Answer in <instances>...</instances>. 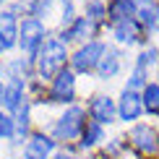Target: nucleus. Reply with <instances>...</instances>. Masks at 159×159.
<instances>
[{"label": "nucleus", "mask_w": 159, "mask_h": 159, "mask_svg": "<svg viewBox=\"0 0 159 159\" xmlns=\"http://www.w3.org/2000/svg\"><path fill=\"white\" fill-rule=\"evenodd\" d=\"M143 110H149L151 115L159 112V84H146V89H143Z\"/></svg>", "instance_id": "obj_17"}, {"label": "nucleus", "mask_w": 159, "mask_h": 159, "mask_svg": "<svg viewBox=\"0 0 159 159\" xmlns=\"http://www.w3.org/2000/svg\"><path fill=\"white\" fill-rule=\"evenodd\" d=\"M130 141H133V146L138 151H143V154H151V151H157V146H159V136L154 133V128H149V125L133 128L130 130Z\"/></svg>", "instance_id": "obj_9"}, {"label": "nucleus", "mask_w": 159, "mask_h": 159, "mask_svg": "<svg viewBox=\"0 0 159 159\" xmlns=\"http://www.w3.org/2000/svg\"><path fill=\"white\" fill-rule=\"evenodd\" d=\"M18 44L26 55H37L44 44V26L37 18H26L21 24V34H18Z\"/></svg>", "instance_id": "obj_3"}, {"label": "nucleus", "mask_w": 159, "mask_h": 159, "mask_svg": "<svg viewBox=\"0 0 159 159\" xmlns=\"http://www.w3.org/2000/svg\"><path fill=\"white\" fill-rule=\"evenodd\" d=\"M52 149H55V141L47 138L44 133H37V136H31L29 143H26L24 157H26V159H47V157L52 154Z\"/></svg>", "instance_id": "obj_11"}, {"label": "nucleus", "mask_w": 159, "mask_h": 159, "mask_svg": "<svg viewBox=\"0 0 159 159\" xmlns=\"http://www.w3.org/2000/svg\"><path fill=\"white\" fill-rule=\"evenodd\" d=\"M97 141H102V125L91 120V123L84 128V133H81V146H84V149H86V146H94Z\"/></svg>", "instance_id": "obj_18"}, {"label": "nucleus", "mask_w": 159, "mask_h": 159, "mask_svg": "<svg viewBox=\"0 0 159 159\" xmlns=\"http://www.w3.org/2000/svg\"><path fill=\"white\" fill-rule=\"evenodd\" d=\"M115 102H112L110 97H94L89 102V115H91V120L99 123V125H104V123H112L115 120Z\"/></svg>", "instance_id": "obj_8"}, {"label": "nucleus", "mask_w": 159, "mask_h": 159, "mask_svg": "<svg viewBox=\"0 0 159 159\" xmlns=\"http://www.w3.org/2000/svg\"><path fill=\"white\" fill-rule=\"evenodd\" d=\"M104 5L102 3H89L86 5V21H89L91 26H97V24H102V18H104Z\"/></svg>", "instance_id": "obj_20"}, {"label": "nucleus", "mask_w": 159, "mask_h": 159, "mask_svg": "<svg viewBox=\"0 0 159 159\" xmlns=\"http://www.w3.org/2000/svg\"><path fill=\"white\" fill-rule=\"evenodd\" d=\"M141 112H143V97L136 89H125L120 97V104H117V115L123 120H136Z\"/></svg>", "instance_id": "obj_7"}, {"label": "nucleus", "mask_w": 159, "mask_h": 159, "mask_svg": "<svg viewBox=\"0 0 159 159\" xmlns=\"http://www.w3.org/2000/svg\"><path fill=\"white\" fill-rule=\"evenodd\" d=\"M112 31H115V39L123 44H133L141 42V24L136 18H123V21L112 24Z\"/></svg>", "instance_id": "obj_10"}, {"label": "nucleus", "mask_w": 159, "mask_h": 159, "mask_svg": "<svg viewBox=\"0 0 159 159\" xmlns=\"http://www.w3.org/2000/svg\"><path fill=\"white\" fill-rule=\"evenodd\" d=\"M13 136H16V120L0 112V138H13Z\"/></svg>", "instance_id": "obj_21"}, {"label": "nucleus", "mask_w": 159, "mask_h": 159, "mask_svg": "<svg viewBox=\"0 0 159 159\" xmlns=\"http://www.w3.org/2000/svg\"><path fill=\"white\" fill-rule=\"evenodd\" d=\"M0 52H3V47H0Z\"/></svg>", "instance_id": "obj_26"}, {"label": "nucleus", "mask_w": 159, "mask_h": 159, "mask_svg": "<svg viewBox=\"0 0 159 159\" xmlns=\"http://www.w3.org/2000/svg\"><path fill=\"white\" fill-rule=\"evenodd\" d=\"M157 63V50L151 47V50H143L141 52V57H138V63H136V68H141V70H146L151 68V65Z\"/></svg>", "instance_id": "obj_22"}, {"label": "nucleus", "mask_w": 159, "mask_h": 159, "mask_svg": "<svg viewBox=\"0 0 159 159\" xmlns=\"http://www.w3.org/2000/svg\"><path fill=\"white\" fill-rule=\"evenodd\" d=\"M21 99H24V81H11L8 86H5V107H8L11 112H16L18 107H21Z\"/></svg>", "instance_id": "obj_15"}, {"label": "nucleus", "mask_w": 159, "mask_h": 159, "mask_svg": "<svg viewBox=\"0 0 159 159\" xmlns=\"http://www.w3.org/2000/svg\"><path fill=\"white\" fill-rule=\"evenodd\" d=\"M89 31H91V24L86 21V16H81V18H76V21L63 31V42H68V39H84Z\"/></svg>", "instance_id": "obj_16"}, {"label": "nucleus", "mask_w": 159, "mask_h": 159, "mask_svg": "<svg viewBox=\"0 0 159 159\" xmlns=\"http://www.w3.org/2000/svg\"><path fill=\"white\" fill-rule=\"evenodd\" d=\"M104 44H99V42H89V44H84L81 50L73 55V68L78 70V73H89V70H94L99 60H102V55H104Z\"/></svg>", "instance_id": "obj_4"}, {"label": "nucleus", "mask_w": 159, "mask_h": 159, "mask_svg": "<svg viewBox=\"0 0 159 159\" xmlns=\"http://www.w3.org/2000/svg\"><path fill=\"white\" fill-rule=\"evenodd\" d=\"M84 117H86V115H84L81 107L65 110V115L55 123V136L60 138V141H73V138L81 136L84 128H86V120H84Z\"/></svg>", "instance_id": "obj_2"}, {"label": "nucleus", "mask_w": 159, "mask_h": 159, "mask_svg": "<svg viewBox=\"0 0 159 159\" xmlns=\"http://www.w3.org/2000/svg\"><path fill=\"white\" fill-rule=\"evenodd\" d=\"M0 5H3V0H0Z\"/></svg>", "instance_id": "obj_25"}, {"label": "nucleus", "mask_w": 159, "mask_h": 159, "mask_svg": "<svg viewBox=\"0 0 159 159\" xmlns=\"http://www.w3.org/2000/svg\"><path fill=\"white\" fill-rule=\"evenodd\" d=\"M18 34H21V26L16 21V13L13 11H3L0 13V47L11 50L18 44Z\"/></svg>", "instance_id": "obj_6"}, {"label": "nucleus", "mask_w": 159, "mask_h": 159, "mask_svg": "<svg viewBox=\"0 0 159 159\" xmlns=\"http://www.w3.org/2000/svg\"><path fill=\"white\" fill-rule=\"evenodd\" d=\"M26 128H29V104H21V107L16 110V136H26Z\"/></svg>", "instance_id": "obj_19"}, {"label": "nucleus", "mask_w": 159, "mask_h": 159, "mask_svg": "<svg viewBox=\"0 0 159 159\" xmlns=\"http://www.w3.org/2000/svg\"><path fill=\"white\" fill-rule=\"evenodd\" d=\"M117 70H120V55H117L115 50H104L102 60H99V65H97L99 78H112Z\"/></svg>", "instance_id": "obj_14"}, {"label": "nucleus", "mask_w": 159, "mask_h": 159, "mask_svg": "<svg viewBox=\"0 0 159 159\" xmlns=\"http://www.w3.org/2000/svg\"><path fill=\"white\" fill-rule=\"evenodd\" d=\"M73 97H76V76L70 73V70H63L60 76L52 81V89H50V99L52 102H73Z\"/></svg>", "instance_id": "obj_5"}, {"label": "nucleus", "mask_w": 159, "mask_h": 159, "mask_svg": "<svg viewBox=\"0 0 159 159\" xmlns=\"http://www.w3.org/2000/svg\"><path fill=\"white\" fill-rule=\"evenodd\" d=\"M157 29H159V21H157Z\"/></svg>", "instance_id": "obj_24"}, {"label": "nucleus", "mask_w": 159, "mask_h": 159, "mask_svg": "<svg viewBox=\"0 0 159 159\" xmlns=\"http://www.w3.org/2000/svg\"><path fill=\"white\" fill-rule=\"evenodd\" d=\"M65 57H68V52H65L63 39H47V42L42 44V50H39V55H37L39 76L55 81V78L63 73V68H65Z\"/></svg>", "instance_id": "obj_1"}, {"label": "nucleus", "mask_w": 159, "mask_h": 159, "mask_svg": "<svg viewBox=\"0 0 159 159\" xmlns=\"http://www.w3.org/2000/svg\"><path fill=\"white\" fill-rule=\"evenodd\" d=\"M107 13H110V21L112 24L123 21V18H133L136 16V0H112Z\"/></svg>", "instance_id": "obj_12"}, {"label": "nucleus", "mask_w": 159, "mask_h": 159, "mask_svg": "<svg viewBox=\"0 0 159 159\" xmlns=\"http://www.w3.org/2000/svg\"><path fill=\"white\" fill-rule=\"evenodd\" d=\"M136 16H138V24H143V26H157L159 21V8L151 0H136Z\"/></svg>", "instance_id": "obj_13"}, {"label": "nucleus", "mask_w": 159, "mask_h": 159, "mask_svg": "<svg viewBox=\"0 0 159 159\" xmlns=\"http://www.w3.org/2000/svg\"><path fill=\"white\" fill-rule=\"evenodd\" d=\"M5 102V86H3V81H0V104Z\"/></svg>", "instance_id": "obj_23"}]
</instances>
